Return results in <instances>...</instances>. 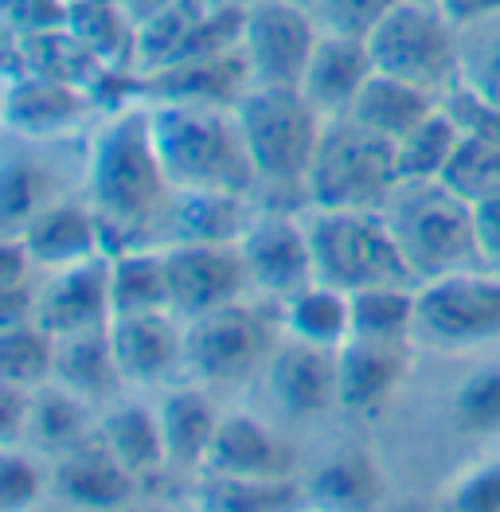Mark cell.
I'll return each instance as SVG.
<instances>
[{
    "instance_id": "11",
    "label": "cell",
    "mask_w": 500,
    "mask_h": 512,
    "mask_svg": "<svg viewBox=\"0 0 500 512\" xmlns=\"http://www.w3.org/2000/svg\"><path fill=\"white\" fill-rule=\"evenodd\" d=\"M239 251L247 262L254 298L282 305L309 282H317L313 243H309L301 208H266L262 204L239 239Z\"/></svg>"
},
{
    "instance_id": "32",
    "label": "cell",
    "mask_w": 500,
    "mask_h": 512,
    "mask_svg": "<svg viewBox=\"0 0 500 512\" xmlns=\"http://www.w3.org/2000/svg\"><path fill=\"white\" fill-rule=\"evenodd\" d=\"M110 301H114V317L168 309L165 243L129 247L122 255H110Z\"/></svg>"
},
{
    "instance_id": "29",
    "label": "cell",
    "mask_w": 500,
    "mask_h": 512,
    "mask_svg": "<svg viewBox=\"0 0 500 512\" xmlns=\"http://www.w3.org/2000/svg\"><path fill=\"white\" fill-rule=\"evenodd\" d=\"M20 141L24 145H12L4 157V196H0L4 231H16L43 204L67 196V180L59 176V165L43 157V141H32V137H20Z\"/></svg>"
},
{
    "instance_id": "25",
    "label": "cell",
    "mask_w": 500,
    "mask_h": 512,
    "mask_svg": "<svg viewBox=\"0 0 500 512\" xmlns=\"http://www.w3.org/2000/svg\"><path fill=\"white\" fill-rule=\"evenodd\" d=\"M8 71H24V75H43L55 83L86 86L90 94L106 79L110 67L98 63V55L86 47L71 28H51V32H36V36H20L8 40Z\"/></svg>"
},
{
    "instance_id": "1",
    "label": "cell",
    "mask_w": 500,
    "mask_h": 512,
    "mask_svg": "<svg viewBox=\"0 0 500 512\" xmlns=\"http://www.w3.org/2000/svg\"><path fill=\"white\" fill-rule=\"evenodd\" d=\"M86 200L98 212L102 251L122 255L129 247L165 243V215L176 196L161 161L149 102L137 98L102 118L86 145Z\"/></svg>"
},
{
    "instance_id": "31",
    "label": "cell",
    "mask_w": 500,
    "mask_h": 512,
    "mask_svg": "<svg viewBox=\"0 0 500 512\" xmlns=\"http://www.w3.org/2000/svg\"><path fill=\"white\" fill-rule=\"evenodd\" d=\"M67 28L110 71H137V20L122 0H67Z\"/></svg>"
},
{
    "instance_id": "40",
    "label": "cell",
    "mask_w": 500,
    "mask_h": 512,
    "mask_svg": "<svg viewBox=\"0 0 500 512\" xmlns=\"http://www.w3.org/2000/svg\"><path fill=\"white\" fill-rule=\"evenodd\" d=\"M461 83L500 110V16L461 28Z\"/></svg>"
},
{
    "instance_id": "23",
    "label": "cell",
    "mask_w": 500,
    "mask_h": 512,
    "mask_svg": "<svg viewBox=\"0 0 500 512\" xmlns=\"http://www.w3.org/2000/svg\"><path fill=\"white\" fill-rule=\"evenodd\" d=\"M375 63L368 40H356V36H336V32H321V40L313 47V59L305 67V79H301V94L325 114H348L356 94L364 90V83L372 79Z\"/></svg>"
},
{
    "instance_id": "47",
    "label": "cell",
    "mask_w": 500,
    "mask_h": 512,
    "mask_svg": "<svg viewBox=\"0 0 500 512\" xmlns=\"http://www.w3.org/2000/svg\"><path fill=\"white\" fill-rule=\"evenodd\" d=\"M473 227H477V247H481V262L489 270H500V192L489 200L473 204Z\"/></svg>"
},
{
    "instance_id": "45",
    "label": "cell",
    "mask_w": 500,
    "mask_h": 512,
    "mask_svg": "<svg viewBox=\"0 0 500 512\" xmlns=\"http://www.w3.org/2000/svg\"><path fill=\"white\" fill-rule=\"evenodd\" d=\"M450 509H477V512H500V458L481 462L469 473H461L450 485Z\"/></svg>"
},
{
    "instance_id": "12",
    "label": "cell",
    "mask_w": 500,
    "mask_h": 512,
    "mask_svg": "<svg viewBox=\"0 0 500 512\" xmlns=\"http://www.w3.org/2000/svg\"><path fill=\"white\" fill-rule=\"evenodd\" d=\"M165 262L168 309L180 321H196L254 294L239 243H165Z\"/></svg>"
},
{
    "instance_id": "3",
    "label": "cell",
    "mask_w": 500,
    "mask_h": 512,
    "mask_svg": "<svg viewBox=\"0 0 500 512\" xmlns=\"http://www.w3.org/2000/svg\"><path fill=\"white\" fill-rule=\"evenodd\" d=\"M149 122L176 188H211L262 200L258 169L250 161L235 106L149 102Z\"/></svg>"
},
{
    "instance_id": "13",
    "label": "cell",
    "mask_w": 500,
    "mask_h": 512,
    "mask_svg": "<svg viewBox=\"0 0 500 512\" xmlns=\"http://www.w3.org/2000/svg\"><path fill=\"white\" fill-rule=\"evenodd\" d=\"M415 337H364L336 344V403L352 415L383 411L411 376Z\"/></svg>"
},
{
    "instance_id": "37",
    "label": "cell",
    "mask_w": 500,
    "mask_h": 512,
    "mask_svg": "<svg viewBox=\"0 0 500 512\" xmlns=\"http://www.w3.org/2000/svg\"><path fill=\"white\" fill-rule=\"evenodd\" d=\"M352 298V333L364 337H415L418 286H372Z\"/></svg>"
},
{
    "instance_id": "49",
    "label": "cell",
    "mask_w": 500,
    "mask_h": 512,
    "mask_svg": "<svg viewBox=\"0 0 500 512\" xmlns=\"http://www.w3.org/2000/svg\"><path fill=\"white\" fill-rule=\"evenodd\" d=\"M125 8H129V16L141 24V20H149V16H157L161 8H168V4H176V0H122Z\"/></svg>"
},
{
    "instance_id": "20",
    "label": "cell",
    "mask_w": 500,
    "mask_h": 512,
    "mask_svg": "<svg viewBox=\"0 0 500 512\" xmlns=\"http://www.w3.org/2000/svg\"><path fill=\"white\" fill-rule=\"evenodd\" d=\"M250 86L247 63L239 47L184 59L172 67H157L141 75V98L145 102H192V106H235Z\"/></svg>"
},
{
    "instance_id": "22",
    "label": "cell",
    "mask_w": 500,
    "mask_h": 512,
    "mask_svg": "<svg viewBox=\"0 0 500 512\" xmlns=\"http://www.w3.org/2000/svg\"><path fill=\"white\" fill-rule=\"evenodd\" d=\"M137 485L141 481L106 450V442L98 438V430L86 442L63 450L55 458V466H51V489L63 501L83 505V509H114V505H125Z\"/></svg>"
},
{
    "instance_id": "5",
    "label": "cell",
    "mask_w": 500,
    "mask_h": 512,
    "mask_svg": "<svg viewBox=\"0 0 500 512\" xmlns=\"http://www.w3.org/2000/svg\"><path fill=\"white\" fill-rule=\"evenodd\" d=\"M317 282L344 294L372 286H418L383 208H301Z\"/></svg>"
},
{
    "instance_id": "6",
    "label": "cell",
    "mask_w": 500,
    "mask_h": 512,
    "mask_svg": "<svg viewBox=\"0 0 500 512\" xmlns=\"http://www.w3.org/2000/svg\"><path fill=\"white\" fill-rule=\"evenodd\" d=\"M282 337V305L254 294L184 321V380L211 391L247 384L266 372Z\"/></svg>"
},
{
    "instance_id": "43",
    "label": "cell",
    "mask_w": 500,
    "mask_h": 512,
    "mask_svg": "<svg viewBox=\"0 0 500 512\" xmlns=\"http://www.w3.org/2000/svg\"><path fill=\"white\" fill-rule=\"evenodd\" d=\"M458 423L473 434L500 430V368H485L473 380H465L458 391Z\"/></svg>"
},
{
    "instance_id": "44",
    "label": "cell",
    "mask_w": 500,
    "mask_h": 512,
    "mask_svg": "<svg viewBox=\"0 0 500 512\" xmlns=\"http://www.w3.org/2000/svg\"><path fill=\"white\" fill-rule=\"evenodd\" d=\"M67 28V0H4V40Z\"/></svg>"
},
{
    "instance_id": "14",
    "label": "cell",
    "mask_w": 500,
    "mask_h": 512,
    "mask_svg": "<svg viewBox=\"0 0 500 512\" xmlns=\"http://www.w3.org/2000/svg\"><path fill=\"white\" fill-rule=\"evenodd\" d=\"M102 110L86 86L55 83L43 75L8 71L4 75V126L12 137L32 141H63L83 126L86 118Z\"/></svg>"
},
{
    "instance_id": "35",
    "label": "cell",
    "mask_w": 500,
    "mask_h": 512,
    "mask_svg": "<svg viewBox=\"0 0 500 512\" xmlns=\"http://www.w3.org/2000/svg\"><path fill=\"white\" fill-rule=\"evenodd\" d=\"M461 145V126L438 102L407 137L395 141L399 180H442Z\"/></svg>"
},
{
    "instance_id": "18",
    "label": "cell",
    "mask_w": 500,
    "mask_h": 512,
    "mask_svg": "<svg viewBox=\"0 0 500 512\" xmlns=\"http://www.w3.org/2000/svg\"><path fill=\"white\" fill-rule=\"evenodd\" d=\"M12 235H20V243L28 247V255L40 262V270H63L75 266L83 258L106 255L102 251V227L98 212L86 196H59L51 204H43L40 212H32Z\"/></svg>"
},
{
    "instance_id": "8",
    "label": "cell",
    "mask_w": 500,
    "mask_h": 512,
    "mask_svg": "<svg viewBox=\"0 0 500 512\" xmlns=\"http://www.w3.org/2000/svg\"><path fill=\"white\" fill-rule=\"evenodd\" d=\"M375 71L446 98L461 83V28L434 0H399L368 32Z\"/></svg>"
},
{
    "instance_id": "36",
    "label": "cell",
    "mask_w": 500,
    "mask_h": 512,
    "mask_svg": "<svg viewBox=\"0 0 500 512\" xmlns=\"http://www.w3.org/2000/svg\"><path fill=\"white\" fill-rule=\"evenodd\" d=\"M51 368H55V333H47L36 317L0 325V384L43 387L51 384Z\"/></svg>"
},
{
    "instance_id": "10",
    "label": "cell",
    "mask_w": 500,
    "mask_h": 512,
    "mask_svg": "<svg viewBox=\"0 0 500 512\" xmlns=\"http://www.w3.org/2000/svg\"><path fill=\"white\" fill-rule=\"evenodd\" d=\"M321 24L305 0H254L243 8L239 55L250 86H301Z\"/></svg>"
},
{
    "instance_id": "4",
    "label": "cell",
    "mask_w": 500,
    "mask_h": 512,
    "mask_svg": "<svg viewBox=\"0 0 500 512\" xmlns=\"http://www.w3.org/2000/svg\"><path fill=\"white\" fill-rule=\"evenodd\" d=\"M383 215L418 282L485 266L473 227V204L446 180H399Z\"/></svg>"
},
{
    "instance_id": "33",
    "label": "cell",
    "mask_w": 500,
    "mask_h": 512,
    "mask_svg": "<svg viewBox=\"0 0 500 512\" xmlns=\"http://www.w3.org/2000/svg\"><path fill=\"white\" fill-rule=\"evenodd\" d=\"M282 329L297 341L336 348L352 337V298L329 282H309L282 301Z\"/></svg>"
},
{
    "instance_id": "38",
    "label": "cell",
    "mask_w": 500,
    "mask_h": 512,
    "mask_svg": "<svg viewBox=\"0 0 500 512\" xmlns=\"http://www.w3.org/2000/svg\"><path fill=\"white\" fill-rule=\"evenodd\" d=\"M204 509H290L305 501V485H297L293 477L286 481H258V477H219V473H204L200 497Z\"/></svg>"
},
{
    "instance_id": "39",
    "label": "cell",
    "mask_w": 500,
    "mask_h": 512,
    "mask_svg": "<svg viewBox=\"0 0 500 512\" xmlns=\"http://www.w3.org/2000/svg\"><path fill=\"white\" fill-rule=\"evenodd\" d=\"M469 204L500 192V133H461V145L442 176Z\"/></svg>"
},
{
    "instance_id": "28",
    "label": "cell",
    "mask_w": 500,
    "mask_h": 512,
    "mask_svg": "<svg viewBox=\"0 0 500 512\" xmlns=\"http://www.w3.org/2000/svg\"><path fill=\"white\" fill-rule=\"evenodd\" d=\"M94 430H98V403L59 384H43L32 391V411H28V430H24L28 450L59 458L63 450L86 442Z\"/></svg>"
},
{
    "instance_id": "7",
    "label": "cell",
    "mask_w": 500,
    "mask_h": 512,
    "mask_svg": "<svg viewBox=\"0 0 500 512\" xmlns=\"http://www.w3.org/2000/svg\"><path fill=\"white\" fill-rule=\"evenodd\" d=\"M399 188L395 141L360 126L352 114L325 118L309 169L305 208H387Z\"/></svg>"
},
{
    "instance_id": "9",
    "label": "cell",
    "mask_w": 500,
    "mask_h": 512,
    "mask_svg": "<svg viewBox=\"0 0 500 512\" xmlns=\"http://www.w3.org/2000/svg\"><path fill=\"white\" fill-rule=\"evenodd\" d=\"M415 337L442 348H477L500 337V270L473 266L418 282Z\"/></svg>"
},
{
    "instance_id": "41",
    "label": "cell",
    "mask_w": 500,
    "mask_h": 512,
    "mask_svg": "<svg viewBox=\"0 0 500 512\" xmlns=\"http://www.w3.org/2000/svg\"><path fill=\"white\" fill-rule=\"evenodd\" d=\"M47 489H51V470L36 458V450L4 446V458H0V505L4 509L40 505Z\"/></svg>"
},
{
    "instance_id": "27",
    "label": "cell",
    "mask_w": 500,
    "mask_h": 512,
    "mask_svg": "<svg viewBox=\"0 0 500 512\" xmlns=\"http://www.w3.org/2000/svg\"><path fill=\"white\" fill-rule=\"evenodd\" d=\"M51 384L67 387L90 403H106L125 387L114 344H110V325L106 329H86L71 337H55V368Z\"/></svg>"
},
{
    "instance_id": "50",
    "label": "cell",
    "mask_w": 500,
    "mask_h": 512,
    "mask_svg": "<svg viewBox=\"0 0 500 512\" xmlns=\"http://www.w3.org/2000/svg\"><path fill=\"white\" fill-rule=\"evenodd\" d=\"M204 4H208V8H219V12H243L254 0H204Z\"/></svg>"
},
{
    "instance_id": "15",
    "label": "cell",
    "mask_w": 500,
    "mask_h": 512,
    "mask_svg": "<svg viewBox=\"0 0 500 512\" xmlns=\"http://www.w3.org/2000/svg\"><path fill=\"white\" fill-rule=\"evenodd\" d=\"M36 321L55 337H71L86 329H106L114 321L110 301V255L83 258L63 270H47L40 282Z\"/></svg>"
},
{
    "instance_id": "26",
    "label": "cell",
    "mask_w": 500,
    "mask_h": 512,
    "mask_svg": "<svg viewBox=\"0 0 500 512\" xmlns=\"http://www.w3.org/2000/svg\"><path fill=\"white\" fill-rule=\"evenodd\" d=\"M98 438L106 442V450H110L137 481H149V477H157V473L168 470L165 434H161L157 407L114 399L110 407L98 411Z\"/></svg>"
},
{
    "instance_id": "19",
    "label": "cell",
    "mask_w": 500,
    "mask_h": 512,
    "mask_svg": "<svg viewBox=\"0 0 500 512\" xmlns=\"http://www.w3.org/2000/svg\"><path fill=\"white\" fill-rule=\"evenodd\" d=\"M204 473L219 477H258V481H286L297 473L290 442L270 430L250 411H223L215 442H211Z\"/></svg>"
},
{
    "instance_id": "30",
    "label": "cell",
    "mask_w": 500,
    "mask_h": 512,
    "mask_svg": "<svg viewBox=\"0 0 500 512\" xmlns=\"http://www.w3.org/2000/svg\"><path fill=\"white\" fill-rule=\"evenodd\" d=\"M438 102H442V98L430 94V90H422V86L403 83V79L383 75V71H372V79L356 94V102H352L348 114H352L360 126L383 133L387 141H399V137H407Z\"/></svg>"
},
{
    "instance_id": "24",
    "label": "cell",
    "mask_w": 500,
    "mask_h": 512,
    "mask_svg": "<svg viewBox=\"0 0 500 512\" xmlns=\"http://www.w3.org/2000/svg\"><path fill=\"white\" fill-rule=\"evenodd\" d=\"M262 200L211 188H176L165 215V243H239Z\"/></svg>"
},
{
    "instance_id": "21",
    "label": "cell",
    "mask_w": 500,
    "mask_h": 512,
    "mask_svg": "<svg viewBox=\"0 0 500 512\" xmlns=\"http://www.w3.org/2000/svg\"><path fill=\"white\" fill-rule=\"evenodd\" d=\"M157 419H161V434H165L168 470L204 473L215 430L223 419V411L211 399V387L196 384V380L165 387V395L157 403Z\"/></svg>"
},
{
    "instance_id": "2",
    "label": "cell",
    "mask_w": 500,
    "mask_h": 512,
    "mask_svg": "<svg viewBox=\"0 0 500 512\" xmlns=\"http://www.w3.org/2000/svg\"><path fill=\"white\" fill-rule=\"evenodd\" d=\"M235 118L258 169L262 204L305 208L325 114L301 94V86H247V94L235 102Z\"/></svg>"
},
{
    "instance_id": "48",
    "label": "cell",
    "mask_w": 500,
    "mask_h": 512,
    "mask_svg": "<svg viewBox=\"0 0 500 512\" xmlns=\"http://www.w3.org/2000/svg\"><path fill=\"white\" fill-rule=\"evenodd\" d=\"M458 28H473L481 20H493L500 16V0H434Z\"/></svg>"
},
{
    "instance_id": "42",
    "label": "cell",
    "mask_w": 500,
    "mask_h": 512,
    "mask_svg": "<svg viewBox=\"0 0 500 512\" xmlns=\"http://www.w3.org/2000/svg\"><path fill=\"white\" fill-rule=\"evenodd\" d=\"M305 4H309L313 20L321 24V32L368 40V32L399 0H305Z\"/></svg>"
},
{
    "instance_id": "17",
    "label": "cell",
    "mask_w": 500,
    "mask_h": 512,
    "mask_svg": "<svg viewBox=\"0 0 500 512\" xmlns=\"http://www.w3.org/2000/svg\"><path fill=\"white\" fill-rule=\"evenodd\" d=\"M262 380L270 387L274 407L293 419L325 415L329 407H340L336 403V348H325V344L282 337Z\"/></svg>"
},
{
    "instance_id": "34",
    "label": "cell",
    "mask_w": 500,
    "mask_h": 512,
    "mask_svg": "<svg viewBox=\"0 0 500 512\" xmlns=\"http://www.w3.org/2000/svg\"><path fill=\"white\" fill-rule=\"evenodd\" d=\"M383 493H387V477L364 450H348L325 462L305 485V501L325 509H372L383 501Z\"/></svg>"
},
{
    "instance_id": "16",
    "label": "cell",
    "mask_w": 500,
    "mask_h": 512,
    "mask_svg": "<svg viewBox=\"0 0 500 512\" xmlns=\"http://www.w3.org/2000/svg\"><path fill=\"white\" fill-rule=\"evenodd\" d=\"M110 344L125 387H168L184 376V321L168 309L114 317Z\"/></svg>"
},
{
    "instance_id": "46",
    "label": "cell",
    "mask_w": 500,
    "mask_h": 512,
    "mask_svg": "<svg viewBox=\"0 0 500 512\" xmlns=\"http://www.w3.org/2000/svg\"><path fill=\"white\" fill-rule=\"evenodd\" d=\"M32 391L36 387H20V384L0 387V442L4 446H24L28 411H32Z\"/></svg>"
}]
</instances>
